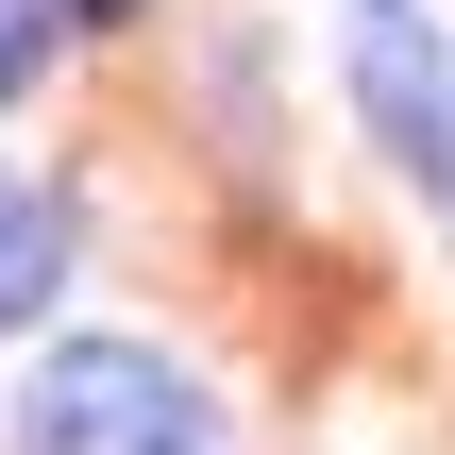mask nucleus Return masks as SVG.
Returning <instances> with one entry per match:
<instances>
[{
	"instance_id": "f03ea898",
	"label": "nucleus",
	"mask_w": 455,
	"mask_h": 455,
	"mask_svg": "<svg viewBox=\"0 0 455 455\" xmlns=\"http://www.w3.org/2000/svg\"><path fill=\"white\" fill-rule=\"evenodd\" d=\"M355 84H371V135L405 169H455V51L422 0H355Z\"/></svg>"
},
{
	"instance_id": "20e7f679",
	"label": "nucleus",
	"mask_w": 455,
	"mask_h": 455,
	"mask_svg": "<svg viewBox=\"0 0 455 455\" xmlns=\"http://www.w3.org/2000/svg\"><path fill=\"white\" fill-rule=\"evenodd\" d=\"M51 17H68V0H0V84H34V68H51Z\"/></svg>"
},
{
	"instance_id": "7ed1b4c3",
	"label": "nucleus",
	"mask_w": 455,
	"mask_h": 455,
	"mask_svg": "<svg viewBox=\"0 0 455 455\" xmlns=\"http://www.w3.org/2000/svg\"><path fill=\"white\" fill-rule=\"evenodd\" d=\"M51 287H68V203H51V186H0V338H17Z\"/></svg>"
},
{
	"instance_id": "f257e3e1",
	"label": "nucleus",
	"mask_w": 455,
	"mask_h": 455,
	"mask_svg": "<svg viewBox=\"0 0 455 455\" xmlns=\"http://www.w3.org/2000/svg\"><path fill=\"white\" fill-rule=\"evenodd\" d=\"M17 455H203V405L152 338H84L17 388Z\"/></svg>"
},
{
	"instance_id": "39448f33",
	"label": "nucleus",
	"mask_w": 455,
	"mask_h": 455,
	"mask_svg": "<svg viewBox=\"0 0 455 455\" xmlns=\"http://www.w3.org/2000/svg\"><path fill=\"white\" fill-rule=\"evenodd\" d=\"M68 17H135V0H68Z\"/></svg>"
}]
</instances>
